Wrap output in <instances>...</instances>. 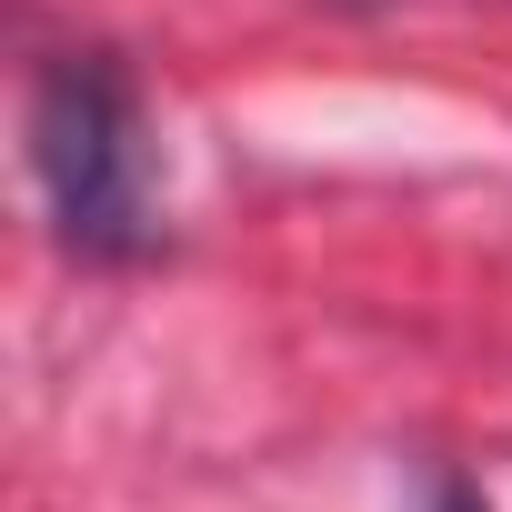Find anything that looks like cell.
<instances>
[{"label":"cell","mask_w":512,"mask_h":512,"mask_svg":"<svg viewBox=\"0 0 512 512\" xmlns=\"http://www.w3.org/2000/svg\"><path fill=\"white\" fill-rule=\"evenodd\" d=\"M31 171L51 201V231L71 262L131 272L161 251V191H151V121L111 51H51L31 81Z\"/></svg>","instance_id":"1"},{"label":"cell","mask_w":512,"mask_h":512,"mask_svg":"<svg viewBox=\"0 0 512 512\" xmlns=\"http://www.w3.org/2000/svg\"><path fill=\"white\" fill-rule=\"evenodd\" d=\"M422 512H492V492H482L472 472H432V492H422Z\"/></svg>","instance_id":"2"},{"label":"cell","mask_w":512,"mask_h":512,"mask_svg":"<svg viewBox=\"0 0 512 512\" xmlns=\"http://www.w3.org/2000/svg\"><path fill=\"white\" fill-rule=\"evenodd\" d=\"M342 11H372V0H342Z\"/></svg>","instance_id":"3"}]
</instances>
